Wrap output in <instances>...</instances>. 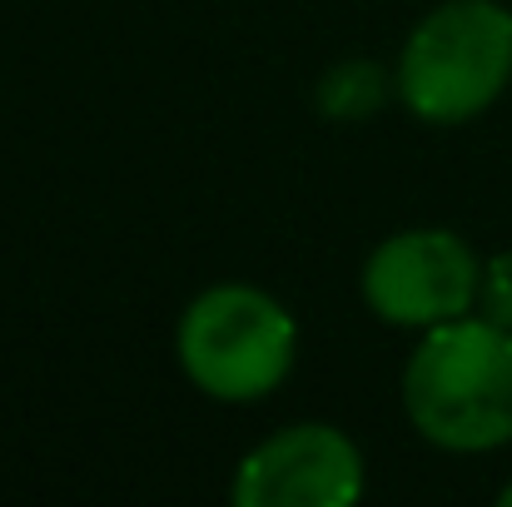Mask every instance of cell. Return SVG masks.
<instances>
[{"label": "cell", "mask_w": 512, "mask_h": 507, "mask_svg": "<svg viewBox=\"0 0 512 507\" xmlns=\"http://www.w3.org/2000/svg\"><path fill=\"white\" fill-rule=\"evenodd\" d=\"M512 80V10L498 0H448L418 20L398 60V95L428 125L483 115Z\"/></svg>", "instance_id": "obj_2"}, {"label": "cell", "mask_w": 512, "mask_h": 507, "mask_svg": "<svg viewBox=\"0 0 512 507\" xmlns=\"http://www.w3.org/2000/svg\"><path fill=\"white\" fill-rule=\"evenodd\" d=\"M403 408L448 453L512 443V334L468 314L433 324L403 368Z\"/></svg>", "instance_id": "obj_1"}, {"label": "cell", "mask_w": 512, "mask_h": 507, "mask_svg": "<svg viewBox=\"0 0 512 507\" xmlns=\"http://www.w3.org/2000/svg\"><path fill=\"white\" fill-rule=\"evenodd\" d=\"M483 264L448 229H408L383 239L363 269V299L383 324L433 329L478 304Z\"/></svg>", "instance_id": "obj_4"}, {"label": "cell", "mask_w": 512, "mask_h": 507, "mask_svg": "<svg viewBox=\"0 0 512 507\" xmlns=\"http://www.w3.org/2000/svg\"><path fill=\"white\" fill-rule=\"evenodd\" d=\"M363 493V458L329 423H299L259 443L234 473L239 507H348Z\"/></svg>", "instance_id": "obj_5"}, {"label": "cell", "mask_w": 512, "mask_h": 507, "mask_svg": "<svg viewBox=\"0 0 512 507\" xmlns=\"http://www.w3.org/2000/svg\"><path fill=\"white\" fill-rule=\"evenodd\" d=\"M498 503H503V507H512V483H508V488H503V498H498Z\"/></svg>", "instance_id": "obj_8"}, {"label": "cell", "mask_w": 512, "mask_h": 507, "mask_svg": "<svg viewBox=\"0 0 512 507\" xmlns=\"http://www.w3.org/2000/svg\"><path fill=\"white\" fill-rule=\"evenodd\" d=\"M388 105V75L373 60H343L319 80V110L329 120H368Z\"/></svg>", "instance_id": "obj_6"}, {"label": "cell", "mask_w": 512, "mask_h": 507, "mask_svg": "<svg viewBox=\"0 0 512 507\" xmlns=\"http://www.w3.org/2000/svg\"><path fill=\"white\" fill-rule=\"evenodd\" d=\"M294 319L249 284L204 289L179 319V363L219 403L269 398L294 368Z\"/></svg>", "instance_id": "obj_3"}, {"label": "cell", "mask_w": 512, "mask_h": 507, "mask_svg": "<svg viewBox=\"0 0 512 507\" xmlns=\"http://www.w3.org/2000/svg\"><path fill=\"white\" fill-rule=\"evenodd\" d=\"M478 309H483V319H493L498 329L512 334V249L498 254V259H488L483 289H478Z\"/></svg>", "instance_id": "obj_7"}]
</instances>
